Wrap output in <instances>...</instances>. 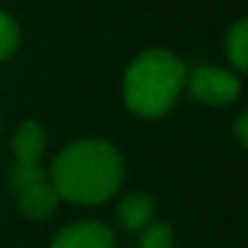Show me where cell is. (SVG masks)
I'll list each match as a JSON object with an SVG mask.
<instances>
[{
  "instance_id": "cell-9",
  "label": "cell",
  "mask_w": 248,
  "mask_h": 248,
  "mask_svg": "<svg viewBox=\"0 0 248 248\" xmlns=\"http://www.w3.org/2000/svg\"><path fill=\"white\" fill-rule=\"evenodd\" d=\"M39 181H46V174H44V168L37 163H16L11 172H9V183L16 192H22V189L31 187V185L39 183Z\"/></svg>"
},
{
  "instance_id": "cell-10",
  "label": "cell",
  "mask_w": 248,
  "mask_h": 248,
  "mask_svg": "<svg viewBox=\"0 0 248 248\" xmlns=\"http://www.w3.org/2000/svg\"><path fill=\"white\" fill-rule=\"evenodd\" d=\"M20 46V26L9 13L0 11V61L9 59Z\"/></svg>"
},
{
  "instance_id": "cell-1",
  "label": "cell",
  "mask_w": 248,
  "mask_h": 248,
  "mask_svg": "<svg viewBox=\"0 0 248 248\" xmlns=\"http://www.w3.org/2000/svg\"><path fill=\"white\" fill-rule=\"evenodd\" d=\"M124 161L105 140H78L68 144L52 161L50 183L59 198L74 205H100L118 192Z\"/></svg>"
},
{
  "instance_id": "cell-5",
  "label": "cell",
  "mask_w": 248,
  "mask_h": 248,
  "mask_svg": "<svg viewBox=\"0 0 248 248\" xmlns=\"http://www.w3.org/2000/svg\"><path fill=\"white\" fill-rule=\"evenodd\" d=\"M59 194L52 187L50 181H39L31 187L17 192V207L22 216L29 220H46L57 211L59 205Z\"/></svg>"
},
{
  "instance_id": "cell-6",
  "label": "cell",
  "mask_w": 248,
  "mask_h": 248,
  "mask_svg": "<svg viewBox=\"0 0 248 248\" xmlns=\"http://www.w3.org/2000/svg\"><path fill=\"white\" fill-rule=\"evenodd\" d=\"M155 216V201L146 192H131L118 205V222L126 231H141Z\"/></svg>"
},
{
  "instance_id": "cell-3",
  "label": "cell",
  "mask_w": 248,
  "mask_h": 248,
  "mask_svg": "<svg viewBox=\"0 0 248 248\" xmlns=\"http://www.w3.org/2000/svg\"><path fill=\"white\" fill-rule=\"evenodd\" d=\"M189 94L211 107H224L240 98L242 83L233 72L218 65H201L187 78Z\"/></svg>"
},
{
  "instance_id": "cell-7",
  "label": "cell",
  "mask_w": 248,
  "mask_h": 248,
  "mask_svg": "<svg viewBox=\"0 0 248 248\" xmlns=\"http://www.w3.org/2000/svg\"><path fill=\"white\" fill-rule=\"evenodd\" d=\"M46 150V133L37 120H26L13 135V155L17 163H37Z\"/></svg>"
},
{
  "instance_id": "cell-4",
  "label": "cell",
  "mask_w": 248,
  "mask_h": 248,
  "mask_svg": "<svg viewBox=\"0 0 248 248\" xmlns=\"http://www.w3.org/2000/svg\"><path fill=\"white\" fill-rule=\"evenodd\" d=\"M50 248H116L113 231L96 220H78L55 235Z\"/></svg>"
},
{
  "instance_id": "cell-12",
  "label": "cell",
  "mask_w": 248,
  "mask_h": 248,
  "mask_svg": "<svg viewBox=\"0 0 248 248\" xmlns=\"http://www.w3.org/2000/svg\"><path fill=\"white\" fill-rule=\"evenodd\" d=\"M235 135L240 140V144L248 148V111L240 113V118L235 120Z\"/></svg>"
},
{
  "instance_id": "cell-8",
  "label": "cell",
  "mask_w": 248,
  "mask_h": 248,
  "mask_svg": "<svg viewBox=\"0 0 248 248\" xmlns=\"http://www.w3.org/2000/svg\"><path fill=\"white\" fill-rule=\"evenodd\" d=\"M224 48L233 68L240 72H248V17H242L235 24H231Z\"/></svg>"
},
{
  "instance_id": "cell-2",
  "label": "cell",
  "mask_w": 248,
  "mask_h": 248,
  "mask_svg": "<svg viewBox=\"0 0 248 248\" xmlns=\"http://www.w3.org/2000/svg\"><path fill=\"white\" fill-rule=\"evenodd\" d=\"M187 81L185 65L166 48H148L128 63L122 96L128 111L140 118H161L176 105Z\"/></svg>"
},
{
  "instance_id": "cell-11",
  "label": "cell",
  "mask_w": 248,
  "mask_h": 248,
  "mask_svg": "<svg viewBox=\"0 0 248 248\" xmlns=\"http://www.w3.org/2000/svg\"><path fill=\"white\" fill-rule=\"evenodd\" d=\"M172 242H174V233H172L170 224L166 222H155L141 229V248H172Z\"/></svg>"
}]
</instances>
